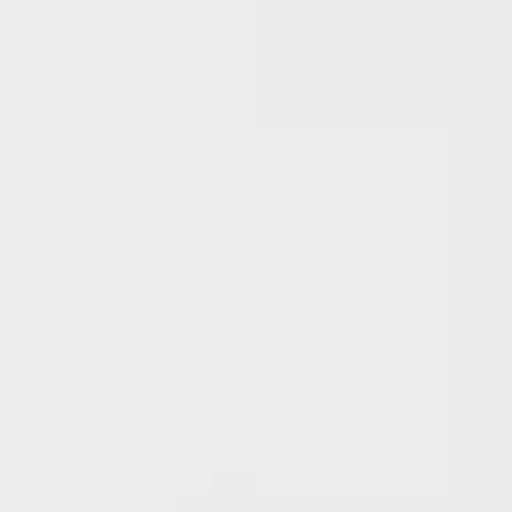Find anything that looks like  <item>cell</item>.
Wrapping results in <instances>:
<instances>
[]
</instances>
